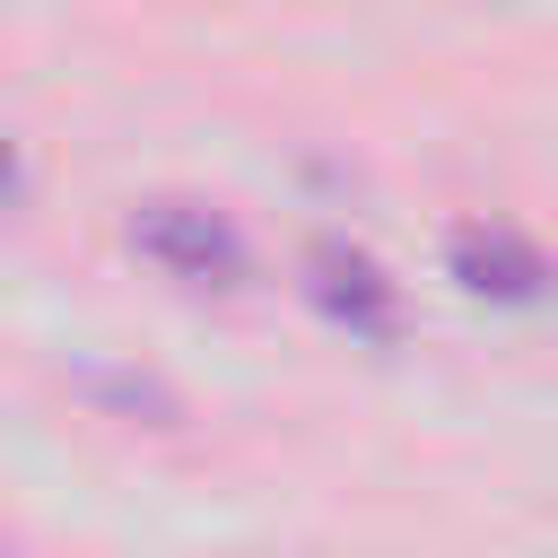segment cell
<instances>
[{
    "label": "cell",
    "instance_id": "cell-3",
    "mask_svg": "<svg viewBox=\"0 0 558 558\" xmlns=\"http://www.w3.org/2000/svg\"><path fill=\"white\" fill-rule=\"evenodd\" d=\"M445 262H453V279L471 288V296H497V305H532V296H549V253L541 244H523L514 227H453V244H445Z\"/></svg>",
    "mask_w": 558,
    "mask_h": 558
},
{
    "label": "cell",
    "instance_id": "cell-1",
    "mask_svg": "<svg viewBox=\"0 0 558 558\" xmlns=\"http://www.w3.org/2000/svg\"><path fill=\"white\" fill-rule=\"evenodd\" d=\"M131 244L166 270V279H192V288H235L244 279V235L209 209V201H148L131 218Z\"/></svg>",
    "mask_w": 558,
    "mask_h": 558
},
{
    "label": "cell",
    "instance_id": "cell-2",
    "mask_svg": "<svg viewBox=\"0 0 558 558\" xmlns=\"http://www.w3.org/2000/svg\"><path fill=\"white\" fill-rule=\"evenodd\" d=\"M305 296H314L340 331H357V340H392V331H401V288H392L384 262H375L366 244H349V235H314V244H305Z\"/></svg>",
    "mask_w": 558,
    "mask_h": 558
},
{
    "label": "cell",
    "instance_id": "cell-4",
    "mask_svg": "<svg viewBox=\"0 0 558 558\" xmlns=\"http://www.w3.org/2000/svg\"><path fill=\"white\" fill-rule=\"evenodd\" d=\"M9 183H17V157H9V140H0V192H9Z\"/></svg>",
    "mask_w": 558,
    "mask_h": 558
},
{
    "label": "cell",
    "instance_id": "cell-5",
    "mask_svg": "<svg viewBox=\"0 0 558 558\" xmlns=\"http://www.w3.org/2000/svg\"><path fill=\"white\" fill-rule=\"evenodd\" d=\"M0 558H9V549H0Z\"/></svg>",
    "mask_w": 558,
    "mask_h": 558
}]
</instances>
